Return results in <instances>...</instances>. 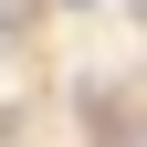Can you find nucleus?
<instances>
[{
  "instance_id": "obj_1",
  "label": "nucleus",
  "mask_w": 147,
  "mask_h": 147,
  "mask_svg": "<svg viewBox=\"0 0 147 147\" xmlns=\"http://www.w3.org/2000/svg\"><path fill=\"white\" fill-rule=\"evenodd\" d=\"M0 42H11V0H0Z\"/></svg>"
}]
</instances>
